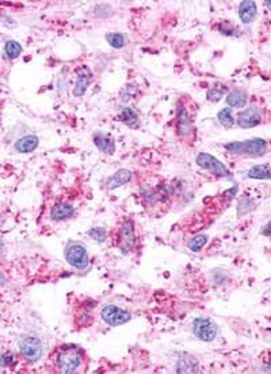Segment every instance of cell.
I'll return each mask as SVG.
<instances>
[{
    "instance_id": "484cf974",
    "label": "cell",
    "mask_w": 271,
    "mask_h": 374,
    "mask_svg": "<svg viewBox=\"0 0 271 374\" xmlns=\"http://www.w3.org/2000/svg\"><path fill=\"white\" fill-rule=\"evenodd\" d=\"M88 235H90L91 238L96 241V242H104L106 239H107V230L104 229V227H92L88 230Z\"/></svg>"
},
{
    "instance_id": "83f0119b",
    "label": "cell",
    "mask_w": 271,
    "mask_h": 374,
    "mask_svg": "<svg viewBox=\"0 0 271 374\" xmlns=\"http://www.w3.org/2000/svg\"><path fill=\"white\" fill-rule=\"evenodd\" d=\"M75 322H76L78 326H80V328L90 326L91 322H92V314H91L88 310H83V312H80V313L75 317Z\"/></svg>"
},
{
    "instance_id": "7402d4cb",
    "label": "cell",
    "mask_w": 271,
    "mask_h": 374,
    "mask_svg": "<svg viewBox=\"0 0 271 374\" xmlns=\"http://www.w3.org/2000/svg\"><path fill=\"white\" fill-rule=\"evenodd\" d=\"M207 239H209V237H207L206 234L195 235V237H193V238L187 242V248L194 253L199 252V251H202L203 246L207 244Z\"/></svg>"
},
{
    "instance_id": "1f68e13d",
    "label": "cell",
    "mask_w": 271,
    "mask_h": 374,
    "mask_svg": "<svg viewBox=\"0 0 271 374\" xmlns=\"http://www.w3.org/2000/svg\"><path fill=\"white\" fill-rule=\"evenodd\" d=\"M5 282H6V279L3 278L2 275H0V284H3V283H5Z\"/></svg>"
},
{
    "instance_id": "6da1fadb",
    "label": "cell",
    "mask_w": 271,
    "mask_h": 374,
    "mask_svg": "<svg viewBox=\"0 0 271 374\" xmlns=\"http://www.w3.org/2000/svg\"><path fill=\"white\" fill-rule=\"evenodd\" d=\"M225 150L233 155H244V157H263L268 150V144L264 139H248L241 142H231L224 146Z\"/></svg>"
},
{
    "instance_id": "7c38bea8",
    "label": "cell",
    "mask_w": 271,
    "mask_h": 374,
    "mask_svg": "<svg viewBox=\"0 0 271 374\" xmlns=\"http://www.w3.org/2000/svg\"><path fill=\"white\" fill-rule=\"evenodd\" d=\"M92 142H94L95 147L106 155H113L116 152V142L109 132L95 131L92 134Z\"/></svg>"
},
{
    "instance_id": "ffe728a7",
    "label": "cell",
    "mask_w": 271,
    "mask_h": 374,
    "mask_svg": "<svg viewBox=\"0 0 271 374\" xmlns=\"http://www.w3.org/2000/svg\"><path fill=\"white\" fill-rule=\"evenodd\" d=\"M248 179L255 180H270V170L267 165H255L252 169L247 172Z\"/></svg>"
},
{
    "instance_id": "8fae6325",
    "label": "cell",
    "mask_w": 271,
    "mask_h": 374,
    "mask_svg": "<svg viewBox=\"0 0 271 374\" xmlns=\"http://www.w3.org/2000/svg\"><path fill=\"white\" fill-rule=\"evenodd\" d=\"M94 80V75L87 65H82L76 70V80H75V87H73V96L83 97L86 94L87 89L91 86Z\"/></svg>"
},
{
    "instance_id": "30bf717a",
    "label": "cell",
    "mask_w": 271,
    "mask_h": 374,
    "mask_svg": "<svg viewBox=\"0 0 271 374\" xmlns=\"http://www.w3.org/2000/svg\"><path fill=\"white\" fill-rule=\"evenodd\" d=\"M263 122V112L262 109L258 106H250L241 110L240 113L237 114V126L244 130L248 128H254V127L260 126Z\"/></svg>"
},
{
    "instance_id": "603a6c76",
    "label": "cell",
    "mask_w": 271,
    "mask_h": 374,
    "mask_svg": "<svg viewBox=\"0 0 271 374\" xmlns=\"http://www.w3.org/2000/svg\"><path fill=\"white\" fill-rule=\"evenodd\" d=\"M219 117V121L221 122V126L225 127V128H232L235 126V118H233L232 109L231 108H224L221 109L217 114Z\"/></svg>"
},
{
    "instance_id": "5b68a950",
    "label": "cell",
    "mask_w": 271,
    "mask_h": 374,
    "mask_svg": "<svg viewBox=\"0 0 271 374\" xmlns=\"http://www.w3.org/2000/svg\"><path fill=\"white\" fill-rule=\"evenodd\" d=\"M195 163L201 168V169L206 170L209 173L214 174L215 177H221V179H228L232 177V173L229 172L228 168L223 163V162L213 157L211 154L207 152H199L197 158H195Z\"/></svg>"
},
{
    "instance_id": "4dcf8cb0",
    "label": "cell",
    "mask_w": 271,
    "mask_h": 374,
    "mask_svg": "<svg viewBox=\"0 0 271 374\" xmlns=\"http://www.w3.org/2000/svg\"><path fill=\"white\" fill-rule=\"evenodd\" d=\"M263 234L267 235V237H268V235H270V234H268V225H267V226L264 227V231H263Z\"/></svg>"
},
{
    "instance_id": "52a82bcc",
    "label": "cell",
    "mask_w": 271,
    "mask_h": 374,
    "mask_svg": "<svg viewBox=\"0 0 271 374\" xmlns=\"http://www.w3.org/2000/svg\"><path fill=\"white\" fill-rule=\"evenodd\" d=\"M191 328H193L194 336L202 342H213L217 336V331H219L214 321L207 317L194 318Z\"/></svg>"
},
{
    "instance_id": "8992f818",
    "label": "cell",
    "mask_w": 271,
    "mask_h": 374,
    "mask_svg": "<svg viewBox=\"0 0 271 374\" xmlns=\"http://www.w3.org/2000/svg\"><path fill=\"white\" fill-rule=\"evenodd\" d=\"M19 353L22 358L29 363H34L39 361V358L42 355V343L38 338L35 336H26L19 342Z\"/></svg>"
},
{
    "instance_id": "4316f807",
    "label": "cell",
    "mask_w": 271,
    "mask_h": 374,
    "mask_svg": "<svg viewBox=\"0 0 271 374\" xmlns=\"http://www.w3.org/2000/svg\"><path fill=\"white\" fill-rule=\"evenodd\" d=\"M225 92H228V90H227V87L217 86V87H214V89H210V90L206 93V98L210 101V102H219V101L224 97Z\"/></svg>"
},
{
    "instance_id": "cb8c5ba5",
    "label": "cell",
    "mask_w": 271,
    "mask_h": 374,
    "mask_svg": "<svg viewBox=\"0 0 271 374\" xmlns=\"http://www.w3.org/2000/svg\"><path fill=\"white\" fill-rule=\"evenodd\" d=\"M106 41L110 47L116 49H121L125 47V37L121 33H109V34H106Z\"/></svg>"
},
{
    "instance_id": "3957f363",
    "label": "cell",
    "mask_w": 271,
    "mask_h": 374,
    "mask_svg": "<svg viewBox=\"0 0 271 374\" xmlns=\"http://www.w3.org/2000/svg\"><path fill=\"white\" fill-rule=\"evenodd\" d=\"M118 249L122 255H129L137 246V235L134 229L133 219H125L118 229Z\"/></svg>"
},
{
    "instance_id": "e0dca14e",
    "label": "cell",
    "mask_w": 271,
    "mask_h": 374,
    "mask_svg": "<svg viewBox=\"0 0 271 374\" xmlns=\"http://www.w3.org/2000/svg\"><path fill=\"white\" fill-rule=\"evenodd\" d=\"M130 180H132V172L128 169H120L110 177L107 183V189H110V191L112 189H117V188H120L129 183Z\"/></svg>"
},
{
    "instance_id": "f546056e",
    "label": "cell",
    "mask_w": 271,
    "mask_h": 374,
    "mask_svg": "<svg viewBox=\"0 0 271 374\" xmlns=\"http://www.w3.org/2000/svg\"><path fill=\"white\" fill-rule=\"evenodd\" d=\"M3 251H5V242H3V241L0 239V253L3 252Z\"/></svg>"
},
{
    "instance_id": "9a60e30c",
    "label": "cell",
    "mask_w": 271,
    "mask_h": 374,
    "mask_svg": "<svg viewBox=\"0 0 271 374\" xmlns=\"http://www.w3.org/2000/svg\"><path fill=\"white\" fill-rule=\"evenodd\" d=\"M39 144V139L37 135H27L21 138L19 140H17V143L14 144V147L18 152L21 154H29V152H33L37 150Z\"/></svg>"
},
{
    "instance_id": "d6986e66",
    "label": "cell",
    "mask_w": 271,
    "mask_h": 374,
    "mask_svg": "<svg viewBox=\"0 0 271 374\" xmlns=\"http://www.w3.org/2000/svg\"><path fill=\"white\" fill-rule=\"evenodd\" d=\"M199 369L198 361L191 355H185L178 361L177 371L178 373H197Z\"/></svg>"
},
{
    "instance_id": "2e32d148",
    "label": "cell",
    "mask_w": 271,
    "mask_h": 374,
    "mask_svg": "<svg viewBox=\"0 0 271 374\" xmlns=\"http://www.w3.org/2000/svg\"><path fill=\"white\" fill-rule=\"evenodd\" d=\"M118 120H120L124 126L129 127L132 130H137L138 127L141 126L138 114L134 112L132 108H122L118 113Z\"/></svg>"
},
{
    "instance_id": "ba28073f",
    "label": "cell",
    "mask_w": 271,
    "mask_h": 374,
    "mask_svg": "<svg viewBox=\"0 0 271 374\" xmlns=\"http://www.w3.org/2000/svg\"><path fill=\"white\" fill-rule=\"evenodd\" d=\"M100 317L106 324L112 326H118L126 324L132 320V314L126 309H122L117 305H106L100 310Z\"/></svg>"
},
{
    "instance_id": "4fadbf2b",
    "label": "cell",
    "mask_w": 271,
    "mask_h": 374,
    "mask_svg": "<svg viewBox=\"0 0 271 374\" xmlns=\"http://www.w3.org/2000/svg\"><path fill=\"white\" fill-rule=\"evenodd\" d=\"M50 219L53 222H63V221H67V219H71V218L75 215V207L69 203H57L50 209Z\"/></svg>"
},
{
    "instance_id": "f1b7e54d",
    "label": "cell",
    "mask_w": 271,
    "mask_h": 374,
    "mask_svg": "<svg viewBox=\"0 0 271 374\" xmlns=\"http://www.w3.org/2000/svg\"><path fill=\"white\" fill-rule=\"evenodd\" d=\"M14 363V354L10 351H5L0 355V365L3 367H10Z\"/></svg>"
},
{
    "instance_id": "ac0fdd59",
    "label": "cell",
    "mask_w": 271,
    "mask_h": 374,
    "mask_svg": "<svg viewBox=\"0 0 271 374\" xmlns=\"http://www.w3.org/2000/svg\"><path fill=\"white\" fill-rule=\"evenodd\" d=\"M247 102H248V94L241 89H235L227 96V104L231 108H244Z\"/></svg>"
},
{
    "instance_id": "d4e9b609",
    "label": "cell",
    "mask_w": 271,
    "mask_h": 374,
    "mask_svg": "<svg viewBox=\"0 0 271 374\" xmlns=\"http://www.w3.org/2000/svg\"><path fill=\"white\" fill-rule=\"evenodd\" d=\"M219 31L223 35H227V37H239V34H240V30H239L235 25H232L231 22H223V23H220Z\"/></svg>"
},
{
    "instance_id": "7a4b0ae2",
    "label": "cell",
    "mask_w": 271,
    "mask_h": 374,
    "mask_svg": "<svg viewBox=\"0 0 271 374\" xmlns=\"http://www.w3.org/2000/svg\"><path fill=\"white\" fill-rule=\"evenodd\" d=\"M83 351L76 346L68 344L59 351L56 358L57 369L60 373H73L78 371L83 365Z\"/></svg>"
},
{
    "instance_id": "5bb4252c",
    "label": "cell",
    "mask_w": 271,
    "mask_h": 374,
    "mask_svg": "<svg viewBox=\"0 0 271 374\" xmlns=\"http://www.w3.org/2000/svg\"><path fill=\"white\" fill-rule=\"evenodd\" d=\"M239 18L244 25H250L251 22H254L258 14V7L255 5V2H241L237 9Z\"/></svg>"
},
{
    "instance_id": "44dd1931",
    "label": "cell",
    "mask_w": 271,
    "mask_h": 374,
    "mask_svg": "<svg viewBox=\"0 0 271 374\" xmlns=\"http://www.w3.org/2000/svg\"><path fill=\"white\" fill-rule=\"evenodd\" d=\"M5 52L9 59L15 60V59H18V57L21 56L22 45L18 43V41L9 39V41H6V44H5Z\"/></svg>"
},
{
    "instance_id": "277c9868",
    "label": "cell",
    "mask_w": 271,
    "mask_h": 374,
    "mask_svg": "<svg viewBox=\"0 0 271 374\" xmlns=\"http://www.w3.org/2000/svg\"><path fill=\"white\" fill-rule=\"evenodd\" d=\"M65 260L69 266L78 271H84L88 267V252L80 242H69L64 252Z\"/></svg>"
},
{
    "instance_id": "9c48e42d",
    "label": "cell",
    "mask_w": 271,
    "mask_h": 374,
    "mask_svg": "<svg viewBox=\"0 0 271 374\" xmlns=\"http://www.w3.org/2000/svg\"><path fill=\"white\" fill-rule=\"evenodd\" d=\"M194 126H193V117L191 113L187 109V106L181 105L178 108L177 113V135L183 140H187L193 136Z\"/></svg>"
}]
</instances>
